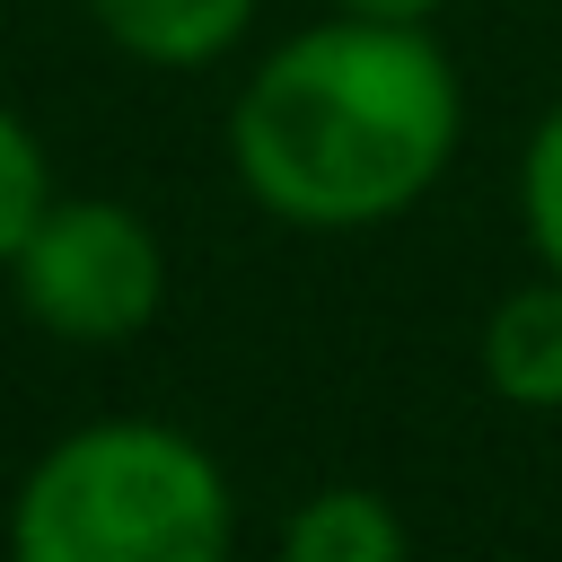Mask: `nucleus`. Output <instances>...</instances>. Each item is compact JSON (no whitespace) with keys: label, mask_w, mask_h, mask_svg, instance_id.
Wrapping results in <instances>:
<instances>
[{"label":"nucleus","mask_w":562,"mask_h":562,"mask_svg":"<svg viewBox=\"0 0 562 562\" xmlns=\"http://www.w3.org/2000/svg\"><path fill=\"white\" fill-rule=\"evenodd\" d=\"M457 123V70L422 26L334 9L246 79L228 158L290 228H378L439 184Z\"/></svg>","instance_id":"obj_1"},{"label":"nucleus","mask_w":562,"mask_h":562,"mask_svg":"<svg viewBox=\"0 0 562 562\" xmlns=\"http://www.w3.org/2000/svg\"><path fill=\"white\" fill-rule=\"evenodd\" d=\"M228 527V474L167 422H88L9 501L18 562H220Z\"/></svg>","instance_id":"obj_2"},{"label":"nucleus","mask_w":562,"mask_h":562,"mask_svg":"<svg viewBox=\"0 0 562 562\" xmlns=\"http://www.w3.org/2000/svg\"><path fill=\"white\" fill-rule=\"evenodd\" d=\"M9 290L53 342H123L167 299V246L132 202L70 193L44 202V220L9 255Z\"/></svg>","instance_id":"obj_3"},{"label":"nucleus","mask_w":562,"mask_h":562,"mask_svg":"<svg viewBox=\"0 0 562 562\" xmlns=\"http://www.w3.org/2000/svg\"><path fill=\"white\" fill-rule=\"evenodd\" d=\"M483 378H492L501 404L562 413V272L518 281V290L483 316Z\"/></svg>","instance_id":"obj_4"},{"label":"nucleus","mask_w":562,"mask_h":562,"mask_svg":"<svg viewBox=\"0 0 562 562\" xmlns=\"http://www.w3.org/2000/svg\"><path fill=\"white\" fill-rule=\"evenodd\" d=\"M88 18L149 70H202L246 35L255 0H88Z\"/></svg>","instance_id":"obj_5"},{"label":"nucleus","mask_w":562,"mask_h":562,"mask_svg":"<svg viewBox=\"0 0 562 562\" xmlns=\"http://www.w3.org/2000/svg\"><path fill=\"white\" fill-rule=\"evenodd\" d=\"M281 553H290V562H404L413 536H404V518H395L378 492L334 483V492H307V501L281 518Z\"/></svg>","instance_id":"obj_6"},{"label":"nucleus","mask_w":562,"mask_h":562,"mask_svg":"<svg viewBox=\"0 0 562 562\" xmlns=\"http://www.w3.org/2000/svg\"><path fill=\"white\" fill-rule=\"evenodd\" d=\"M44 202H53V167H44L35 132L0 105V272H9V255L26 246V228L44 220Z\"/></svg>","instance_id":"obj_7"},{"label":"nucleus","mask_w":562,"mask_h":562,"mask_svg":"<svg viewBox=\"0 0 562 562\" xmlns=\"http://www.w3.org/2000/svg\"><path fill=\"white\" fill-rule=\"evenodd\" d=\"M518 211H527V237L544 255V272H562V105L536 123L527 140V167H518Z\"/></svg>","instance_id":"obj_8"},{"label":"nucleus","mask_w":562,"mask_h":562,"mask_svg":"<svg viewBox=\"0 0 562 562\" xmlns=\"http://www.w3.org/2000/svg\"><path fill=\"white\" fill-rule=\"evenodd\" d=\"M334 9H342V18H404V26H422L439 0H334Z\"/></svg>","instance_id":"obj_9"}]
</instances>
